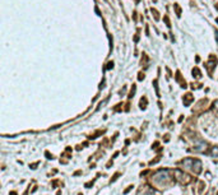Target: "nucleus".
I'll return each mask as SVG.
<instances>
[{"label":"nucleus","instance_id":"f257e3e1","mask_svg":"<svg viewBox=\"0 0 218 195\" xmlns=\"http://www.w3.org/2000/svg\"><path fill=\"white\" fill-rule=\"evenodd\" d=\"M171 180H172V177H171V175H170V171L168 170H159V171H157L155 175H153V177H152V181L155 184L157 185H167L168 183H171Z\"/></svg>","mask_w":218,"mask_h":195},{"label":"nucleus","instance_id":"f03ea898","mask_svg":"<svg viewBox=\"0 0 218 195\" xmlns=\"http://www.w3.org/2000/svg\"><path fill=\"white\" fill-rule=\"evenodd\" d=\"M174 174H175V178H176V180H177L180 184H182V185H188V184H190V183H191V177L189 176L188 174L182 172L181 170H175V171H174Z\"/></svg>","mask_w":218,"mask_h":195},{"label":"nucleus","instance_id":"7ed1b4c3","mask_svg":"<svg viewBox=\"0 0 218 195\" xmlns=\"http://www.w3.org/2000/svg\"><path fill=\"white\" fill-rule=\"evenodd\" d=\"M208 148V144L206 142H201V140H199V142H195L194 143V147L193 149L195 152H206Z\"/></svg>","mask_w":218,"mask_h":195},{"label":"nucleus","instance_id":"20e7f679","mask_svg":"<svg viewBox=\"0 0 218 195\" xmlns=\"http://www.w3.org/2000/svg\"><path fill=\"white\" fill-rule=\"evenodd\" d=\"M191 170H193V172L195 175H198L201 172V162L199 161V159H195L194 161V165H193V167H191Z\"/></svg>","mask_w":218,"mask_h":195},{"label":"nucleus","instance_id":"39448f33","mask_svg":"<svg viewBox=\"0 0 218 195\" xmlns=\"http://www.w3.org/2000/svg\"><path fill=\"white\" fill-rule=\"evenodd\" d=\"M194 161L195 159H193V158H185L184 161H182V166H184L185 168H188V170H191V167H193V165H194Z\"/></svg>","mask_w":218,"mask_h":195},{"label":"nucleus","instance_id":"423d86ee","mask_svg":"<svg viewBox=\"0 0 218 195\" xmlns=\"http://www.w3.org/2000/svg\"><path fill=\"white\" fill-rule=\"evenodd\" d=\"M210 154H212L213 157H218V147H213L212 151H210Z\"/></svg>","mask_w":218,"mask_h":195},{"label":"nucleus","instance_id":"0eeeda50","mask_svg":"<svg viewBox=\"0 0 218 195\" xmlns=\"http://www.w3.org/2000/svg\"><path fill=\"white\" fill-rule=\"evenodd\" d=\"M147 195H159V193L157 190H153V189H149L148 193H147Z\"/></svg>","mask_w":218,"mask_h":195},{"label":"nucleus","instance_id":"6e6552de","mask_svg":"<svg viewBox=\"0 0 218 195\" xmlns=\"http://www.w3.org/2000/svg\"><path fill=\"white\" fill-rule=\"evenodd\" d=\"M213 106H214V108L218 111V100L217 101H214V103H213Z\"/></svg>","mask_w":218,"mask_h":195},{"label":"nucleus","instance_id":"1a4fd4ad","mask_svg":"<svg viewBox=\"0 0 218 195\" xmlns=\"http://www.w3.org/2000/svg\"><path fill=\"white\" fill-rule=\"evenodd\" d=\"M10 195H17V193H14V191H13V193H10Z\"/></svg>","mask_w":218,"mask_h":195},{"label":"nucleus","instance_id":"9d476101","mask_svg":"<svg viewBox=\"0 0 218 195\" xmlns=\"http://www.w3.org/2000/svg\"><path fill=\"white\" fill-rule=\"evenodd\" d=\"M79 195H82V194H79Z\"/></svg>","mask_w":218,"mask_h":195}]
</instances>
